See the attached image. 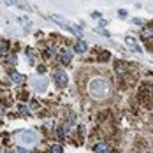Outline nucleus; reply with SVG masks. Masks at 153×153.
<instances>
[{
	"label": "nucleus",
	"instance_id": "nucleus-17",
	"mask_svg": "<svg viewBox=\"0 0 153 153\" xmlns=\"http://www.w3.org/2000/svg\"><path fill=\"white\" fill-rule=\"evenodd\" d=\"M7 60H9V63H16V56H9Z\"/></svg>",
	"mask_w": 153,
	"mask_h": 153
},
{
	"label": "nucleus",
	"instance_id": "nucleus-16",
	"mask_svg": "<svg viewBox=\"0 0 153 153\" xmlns=\"http://www.w3.org/2000/svg\"><path fill=\"white\" fill-rule=\"evenodd\" d=\"M134 23H136V25H143V19H139V18H134Z\"/></svg>",
	"mask_w": 153,
	"mask_h": 153
},
{
	"label": "nucleus",
	"instance_id": "nucleus-1",
	"mask_svg": "<svg viewBox=\"0 0 153 153\" xmlns=\"http://www.w3.org/2000/svg\"><path fill=\"white\" fill-rule=\"evenodd\" d=\"M16 137L19 139L21 143H25V144H33L35 139H37V136H35L32 130H19V132L16 134Z\"/></svg>",
	"mask_w": 153,
	"mask_h": 153
},
{
	"label": "nucleus",
	"instance_id": "nucleus-5",
	"mask_svg": "<svg viewBox=\"0 0 153 153\" xmlns=\"http://www.w3.org/2000/svg\"><path fill=\"white\" fill-rule=\"evenodd\" d=\"M11 79L18 83V85H21V83H25V76L23 74H19V72H14V71H11Z\"/></svg>",
	"mask_w": 153,
	"mask_h": 153
},
{
	"label": "nucleus",
	"instance_id": "nucleus-3",
	"mask_svg": "<svg viewBox=\"0 0 153 153\" xmlns=\"http://www.w3.org/2000/svg\"><path fill=\"white\" fill-rule=\"evenodd\" d=\"M141 39H144V41L153 39V23L146 25V27H143V30H141Z\"/></svg>",
	"mask_w": 153,
	"mask_h": 153
},
{
	"label": "nucleus",
	"instance_id": "nucleus-10",
	"mask_svg": "<svg viewBox=\"0 0 153 153\" xmlns=\"http://www.w3.org/2000/svg\"><path fill=\"white\" fill-rule=\"evenodd\" d=\"M19 113H21L23 116H28V114H30V109L25 107V106H19Z\"/></svg>",
	"mask_w": 153,
	"mask_h": 153
},
{
	"label": "nucleus",
	"instance_id": "nucleus-6",
	"mask_svg": "<svg viewBox=\"0 0 153 153\" xmlns=\"http://www.w3.org/2000/svg\"><path fill=\"white\" fill-rule=\"evenodd\" d=\"M127 44L132 48L134 51H137V53H141V51H143V49H141V46L136 42V39H134V37H127Z\"/></svg>",
	"mask_w": 153,
	"mask_h": 153
},
{
	"label": "nucleus",
	"instance_id": "nucleus-21",
	"mask_svg": "<svg viewBox=\"0 0 153 153\" xmlns=\"http://www.w3.org/2000/svg\"><path fill=\"white\" fill-rule=\"evenodd\" d=\"M114 153H118V152H114Z\"/></svg>",
	"mask_w": 153,
	"mask_h": 153
},
{
	"label": "nucleus",
	"instance_id": "nucleus-4",
	"mask_svg": "<svg viewBox=\"0 0 153 153\" xmlns=\"http://www.w3.org/2000/svg\"><path fill=\"white\" fill-rule=\"evenodd\" d=\"M93 152L95 153H109V146H107V143L100 141V143H97V144L93 146Z\"/></svg>",
	"mask_w": 153,
	"mask_h": 153
},
{
	"label": "nucleus",
	"instance_id": "nucleus-14",
	"mask_svg": "<svg viewBox=\"0 0 153 153\" xmlns=\"http://www.w3.org/2000/svg\"><path fill=\"white\" fill-rule=\"evenodd\" d=\"M18 153H30V152H28V150H25V148H21V146H19V148H18Z\"/></svg>",
	"mask_w": 153,
	"mask_h": 153
},
{
	"label": "nucleus",
	"instance_id": "nucleus-15",
	"mask_svg": "<svg viewBox=\"0 0 153 153\" xmlns=\"http://www.w3.org/2000/svg\"><path fill=\"white\" fill-rule=\"evenodd\" d=\"M97 32H99V33H102V35H106V37L109 35V33H107L106 30H102V28H97Z\"/></svg>",
	"mask_w": 153,
	"mask_h": 153
},
{
	"label": "nucleus",
	"instance_id": "nucleus-8",
	"mask_svg": "<svg viewBox=\"0 0 153 153\" xmlns=\"http://www.w3.org/2000/svg\"><path fill=\"white\" fill-rule=\"evenodd\" d=\"M74 49H76L77 53H85V51H86V42H85V41H77Z\"/></svg>",
	"mask_w": 153,
	"mask_h": 153
},
{
	"label": "nucleus",
	"instance_id": "nucleus-13",
	"mask_svg": "<svg viewBox=\"0 0 153 153\" xmlns=\"http://www.w3.org/2000/svg\"><path fill=\"white\" fill-rule=\"evenodd\" d=\"M4 2H5L7 5H16V4H18V0H4Z\"/></svg>",
	"mask_w": 153,
	"mask_h": 153
},
{
	"label": "nucleus",
	"instance_id": "nucleus-12",
	"mask_svg": "<svg viewBox=\"0 0 153 153\" xmlns=\"http://www.w3.org/2000/svg\"><path fill=\"white\" fill-rule=\"evenodd\" d=\"M7 51V42H0V53H5Z\"/></svg>",
	"mask_w": 153,
	"mask_h": 153
},
{
	"label": "nucleus",
	"instance_id": "nucleus-18",
	"mask_svg": "<svg viewBox=\"0 0 153 153\" xmlns=\"http://www.w3.org/2000/svg\"><path fill=\"white\" fill-rule=\"evenodd\" d=\"M109 58V53H102V60H107Z\"/></svg>",
	"mask_w": 153,
	"mask_h": 153
},
{
	"label": "nucleus",
	"instance_id": "nucleus-11",
	"mask_svg": "<svg viewBox=\"0 0 153 153\" xmlns=\"http://www.w3.org/2000/svg\"><path fill=\"white\" fill-rule=\"evenodd\" d=\"M51 153H63L60 144H55V146H51Z\"/></svg>",
	"mask_w": 153,
	"mask_h": 153
},
{
	"label": "nucleus",
	"instance_id": "nucleus-20",
	"mask_svg": "<svg viewBox=\"0 0 153 153\" xmlns=\"http://www.w3.org/2000/svg\"><path fill=\"white\" fill-rule=\"evenodd\" d=\"M0 153H9V152H7V150H2V152H0Z\"/></svg>",
	"mask_w": 153,
	"mask_h": 153
},
{
	"label": "nucleus",
	"instance_id": "nucleus-9",
	"mask_svg": "<svg viewBox=\"0 0 153 153\" xmlns=\"http://www.w3.org/2000/svg\"><path fill=\"white\" fill-rule=\"evenodd\" d=\"M56 137H58V141H63V139H65V130H63V127H56Z\"/></svg>",
	"mask_w": 153,
	"mask_h": 153
},
{
	"label": "nucleus",
	"instance_id": "nucleus-19",
	"mask_svg": "<svg viewBox=\"0 0 153 153\" xmlns=\"http://www.w3.org/2000/svg\"><path fill=\"white\" fill-rule=\"evenodd\" d=\"M4 116V107H0V118Z\"/></svg>",
	"mask_w": 153,
	"mask_h": 153
},
{
	"label": "nucleus",
	"instance_id": "nucleus-7",
	"mask_svg": "<svg viewBox=\"0 0 153 153\" xmlns=\"http://www.w3.org/2000/svg\"><path fill=\"white\" fill-rule=\"evenodd\" d=\"M71 60H72V53L71 51H63L62 56H60V62L63 65H67V63H71Z\"/></svg>",
	"mask_w": 153,
	"mask_h": 153
},
{
	"label": "nucleus",
	"instance_id": "nucleus-2",
	"mask_svg": "<svg viewBox=\"0 0 153 153\" xmlns=\"http://www.w3.org/2000/svg\"><path fill=\"white\" fill-rule=\"evenodd\" d=\"M55 81H56L58 86H67L69 77H67V74H65V71H56V72H55Z\"/></svg>",
	"mask_w": 153,
	"mask_h": 153
}]
</instances>
